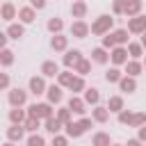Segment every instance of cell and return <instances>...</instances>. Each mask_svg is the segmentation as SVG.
Instances as JSON below:
<instances>
[{"instance_id": "1", "label": "cell", "mask_w": 146, "mask_h": 146, "mask_svg": "<svg viewBox=\"0 0 146 146\" xmlns=\"http://www.w3.org/2000/svg\"><path fill=\"white\" fill-rule=\"evenodd\" d=\"M112 25H114V18H112L110 14H103V16H98V18L91 23L89 32H91V34H107V32L112 30Z\"/></svg>"}, {"instance_id": "2", "label": "cell", "mask_w": 146, "mask_h": 146, "mask_svg": "<svg viewBox=\"0 0 146 146\" xmlns=\"http://www.w3.org/2000/svg\"><path fill=\"white\" fill-rule=\"evenodd\" d=\"M27 114L46 121L48 116H52V107H50V103H34V105H30V107H27Z\"/></svg>"}, {"instance_id": "3", "label": "cell", "mask_w": 146, "mask_h": 146, "mask_svg": "<svg viewBox=\"0 0 146 146\" xmlns=\"http://www.w3.org/2000/svg\"><path fill=\"white\" fill-rule=\"evenodd\" d=\"M128 32H132V34H141V32H146V16L144 14H137V16H130L128 18V27H125Z\"/></svg>"}, {"instance_id": "4", "label": "cell", "mask_w": 146, "mask_h": 146, "mask_svg": "<svg viewBox=\"0 0 146 146\" xmlns=\"http://www.w3.org/2000/svg\"><path fill=\"white\" fill-rule=\"evenodd\" d=\"M110 59H112L114 66H123V64L128 62V50H125V46H114V48L110 50Z\"/></svg>"}, {"instance_id": "5", "label": "cell", "mask_w": 146, "mask_h": 146, "mask_svg": "<svg viewBox=\"0 0 146 146\" xmlns=\"http://www.w3.org/2000/svg\"><path fill=\"white\" fill-rule=\"evenodd\" d=\"M71 34L78 36V39H84V36H89V25H87L82 18H78V21H73V25H71Z\"/></svg>"}, {"instance_id": "6", "label": "cell", "mask_w": 146, "mask_h": 146, "mask_svg": "<svg viewBox=\"0 0 146 146\" xmlns=\"http://www.w3.org/2000/svg\"><path fill=\"white\" fill-rule=\"evenodd\" d=\"M25 100H27V94L23 89H11L9 91V105L11 107H21V105H25Z\"/></svg>"}, {"instance_id": "7", "label": "cell", "mask_w": 146, "mask_h": 146, "mask_svg": "<svg viewBox=\"0 0 146 146\" xmlns=\"http://www.w3.org/2000/svg\"><path fill=\"white\" fill-rule=\"evenodd\" d=\"M18 18H21L23 25H30V23H34V18H36V9H34V7H21V9H18Z\"/></svg>"}, {"instance_id": "8", "label": "cell", "mask_w": 146, "mask_h": 146, "mask_svg": "<svg viewBox=\"0 0 146 146\" xmlns=\"http://www.w3.org/2000/svg\"><path fill=\"white\" fill-rule=\"evenodd\" d=\"M82 59V52L78 50V48H73V50H66V55H64V66L66 68H75V64Z\"/></svg>"}, {"instance_id": "9", "label": "cell", "mask_w": 146, "mask_h": 146, "mask_svg": "<svg viewBox=\"0 0 146 146\" xmlns=\"http://www.w3.org/2000/svg\"><path fill=\"white\" fill-rule=\"evenodd\" d=\"M66 107H68V110H71L73 114H80V116H82V114L87 112V110H84V107H87V103H84L82 98H78V96H71V98H68V105H66Z\"/></svg>"}, {"instance_id": "10", "label": "cell", "mask_w": 146, "mask_h": 146, "mask_svg": "<svg viewBox=\"0 0 146 146\" xmlns=\"http://www.w3.org/2000/svg\"><path fill=\"white\" fill-rule=\"evenodd\" d=\"M107 119H110V110H107V107H100V105H94V110H91V121L105 123Z\"/></svg>"}, {"instance_id": "11", "label": "cell", "mask_w": 146, "mask_h": 146, "mask_svg": "<svg viewBox=\"0 0 146 146\" xmlns=\"http://www.w3.org/2000/svg\"><path fill=\"white\" fill-rule=\"evenodd\" d=\"M119 89H121V91H125V94H132V91L137 89L135 78H132V75H121V80H119Z\"/></svg>"}, {"instance_id": "12", "label": "cell", "mask_w": 146, "mask_h": 146, "mask_svg": "<svg viewBox=\"0 0 146 146\" xmlns=\"http://www.w3.org/2000/svg\"><path fill=\"white\" fill-rule=\"evenodd\" d=\"M23 132H25L23 123H11V128H7V137H9V141H21V139H23Z\"/></svg>"}, {"instance_id": "13", "label": "cell", "mask_w": 146, "mask_h": 146, "mask_svg": "<svg viewBox=\"0 0 146 146\" xmlns=\"http://www.w3.org/2000/svg\"><path fill=\"white\" fill-rule=\"evenodd\" d=\"M23 34H25V27H23V23H9V27H7V36H9V39L18 41Z\"/></svg>"}, {"instance_id": "14", "label": "cell", "mask_w": 146, "mask_h": 146, "mask_svg": "<svg viewBox=\"0 0 146 146\" xmlns=\"http://www.w3.org/2000/svg\"><path fill=\"white\" fill-rule=\"evenodd\" d=\"M91 62H96V64H107L110 62V52L100 46V48H94L91 50Z\"/></svg>"}, {"instance_id": "15", "label": "cell", "mask_w": 146, "mask_h": 146, "mask_svg": "<svg viewBox=\"0 0 146 146\" xmlns=\"http://www.w3.org/2000/svg\"><path fill=\"white\" fill-rule=\"evenodd\" d=\"M46 96H48V103H50V105H52V103H59V100H62V87H59V84L46 87Z\"/></svg>"}, {"instance_id": "16", "label": "cell", "mask_w": 146, "mask_h": 146, "mask_svg": "<svg viewBox=\"0 0 146 146\" xmlns=\"http://www.w3.org/2000/svg\"><path fill=\"white\" fill-rule=\"evenodd\" d=\"M87 105H98V100H100V94H98V89L96 87H84V98H82Z\"/></svg>"}, {"instance_id": "17", "label": "cell", "mask_w": 146, "mask_h": 146, "mask_svg": "<svg viewBox=\"0 0 146 146\" xmlns=\"http://www.w3.org/2000/svg\"><path fill=\"white\" fill-rule=\"evenodd\" d=\"M66 46H68V36H64V34H55L52 39H50V48L52 50H66Z\"/></svg>"}, {"instance_id": "18", "label": "cell", "mask_w": 146, "mask_h": 146, "mask_svg": "<svg viewBox=\"0 0 146 146\" xmlns=\"http://www.w3.org/2000/svg\"><path fill=\"white\" fill-rule=\"evenodd\" d=\"M41 73H43L46 78H55V75L59 73V66H57V62H52V59L43 62V64H41Z\"/></svg>"}, {"instance_id": "19", "label": "cell", "mask_w": 146, "mask_h": 146, "mask_svg": "<svg viewBox=\"0 0 146 146\" xmlns=\"http://www.w3.org/2000/svg\"><path fill=\"white\" fill-rule=\"evenodd\" d=\"M30 91L34 94V96H39V94H46V82H43V78H30Z\"/></svg>"}, {"instance_id": "20", "label": "cell", "mask_w": 146, "mask_h": 146, "mask_svg": "<svg viewBox=\"0 0 146 146\" xmlns=\"http://www.w3.org/2000/svg\"><path fill=\"white\" fill-rule=\"evenodd\" d=\"M62 125H64V123H62V121H57V116L52 114V116H48V119H46V125H43V128H46V132L57 135V132L62 130Z\"/></svg>"}, {"instance_id": "21", "label": "cell", "mask_w": 146, "mask_h": 146, "mask_svg": "<svg viewBox=\"0 0 146 146\" xmlns=\"http://www.w3.org/2000/svg\"><path fill=\"white\" fill-rule=\"evenodd\" d=\"M71 14H73V18H84V14H87V2H84V0H75V2L71 5Z\"/></svg>"}, {"instance_id": "22", "label": "cell", "mask_w": 146, "mask_h": 146, "mask_svg": "<svg viewBox=\"0 0 146 146\" xmlns=\"http://www.w3.org/2000/svg\"><path fill=\"white\" fill-rule=\"evenodd\" d=\"M64 128H66V137H80V135H84V130L80 128V123L78 121H68V123H64Z\"/></svg>"}, {"instance_id": "23", "label": "cell", "mask_w": 146, "mask_h": 146, "mask_svg": "<svg viewBox=\"0 0 146 146\" xmlns=\"http://www.w3.org/2000/svg\"><path fill=\"white\" fill-rule=\"evenodd\" d=\"M16 7L11 5V2H5L2 7H0V18H5V21H14L16 18Z\"/></svg>"}, {"instance_id": "24", "label": "cell", "mask_w": 146, "mask_h": 146, "mask_svg": "<svg viewBox=\"0 0 146 146\" xmlns=\"http://www.w3.org/2000/svg\"><path fill=\"white\" fill-rule=\"evenodd\" d=\"M141 11V0H125V16L130 18V16H137Z\"/></svg>"}, {"instance_id": "25", "label": "cell", "mask_w": 146, "mask_h": 146, "mask_svg": "<svg viewBox=\"0 0 146 146\" xmlns=\"http://www.w3.org/2000/svg\"><path fill=\"white\" fill-rule=\"evenodd\" d=\"M123 66H125V73H128V75H132V78H135V75H139V73H141V68H144V66H141V62H137V59H128Z\"/></svg>"}, {"instance_id": "26", "label": "cell", "mask_w": 146, "mask_h": 146, "mask_svg": "<svg viewBox=\"0 0 146 146\" xmlns=\"http://www.w3.org/2000/svg\"><path fill=\"white\" fill-rule=\"evenodd\" d=\"M128 55L132 57V59H139L141 55H144V48H141V43H137V41H128Z\"/></svg>"}, {"instance_id": "27", "label": "cell", "mask_w": 146, "mask_h": 146, "mask_svg": "<svg viewBox=\"0 0 146 146\" xmlns=\"http://www.w3.org/2000/svg\"><path fill=\"white\" fill-rule=\"evenodd\" d=\"M73 78H75V75H73L71 68H68V71H62V73H57V84H59V87H68V84L73 82Z\"/></svg>"}, {"instance_id": "28", "label": "cell", "mask_w": 146, "mask_h": 146, "mask_svg": "<svg viewBox=\"0 0 146 146\" xmlns=\"http://www.w3.org/2000/svg\"><path fill=\"white\" fill-rule=\"evenodd\" d=\"M110 144H112V139L107 132H96L91 139V146H110Z\"/></svg>"}, {"instance_id": "29", "label": "cell", "mask_w": 146, "mask_h": 146, "mask_svg": "<svg viewBox=\"0 0 146 146\" xmlns=\"http://www.w3.org/2000/svg\"><path fill=\"white\" fill-rule=\"evenodd\" d=\"M48 30H50L52 34H59V32L64 30V21H62V18H57V16L48 18Z\"/></svg>"}, {"instance_id": "30", "label": "cell", "mask_w": 146, "mask_h": 146, "mask_svg": "<svg viewBox=\"0 0 146 146\" xmlns=\"http://www.w3.org/2000/svg\"><path fill=\"white\" fill-rule=\"evenodd\" d=\"M110 34L114 36L116 46H125V43H128V30H125V27H121V30H114V32H110Z\"/></svg>"}, {"instance_id": "31", "label": "cell", "mask_w": 146, "mask_h": 146, "mask_svg": "<svg viewBox=\"0 0 146 146\" xmlns=\"http://www.w3.org/2000/svg\"><path fill=\"white\" fill-rule=\"evenodd\" d=\"M89 71H91V62L84 59V57H82V59L75 64V68H73V73H78V75H87Z\"/></svg>"}, {"instance_id": "32", "label": "cell", "mask_w": 146, "mask_h": 146, "mask_svg": "<svg viewBox=\"0 0 146 146\" xmlns=\"http://www.w3.org/2000/svg\"><path fill=\"white\" fill-rule=\"evenodd\" d=\"M107 110H110V112H121V110H123V98H121V96H110Z\"/></svg>"}, {"instance_id": "33", "label": "cell", "mask_w": 146, "mask_h": 146, "mask_svg": "<svg viewBox=\"0 0 146 146\" xmlns=\"http://www.w3.org/2000/svg\"><path fill=\"white\" fill-rule=\"evenodd\" d=\"M39 125H41V119L30 116V114H27V119L23 121V128H25V130H30V132H36V130H39Z\"/></svg>"}, {"instance_id": "34", "label": "cell", "mask_w": 146, "mask_h": 146, "mask_svg": "<svg viewBox=\"0 0 146 146\" xmlns=\"http://www.w3.org/2000/svg\"><path fill=\"white\" fill-rule=\"evenodd\" d=\"M25 119H27V114H25L21 107H14V110L9 112V121H11V123H23Z\"/></svg>"}, {"instance_id": "35", "label": "cell", "mask_w": 146, "mask_h": 146, "mask_svg": "<svg viewBox=\"0 0 146 146\" xmlns=\"http://www.w3.org/2000/svg\"><path fill=\"white\" fill-rule=\"evenodd\" d=\"M9 64H14V52L9 48H2L0 50V66H9Z\"/></svg>"}, {"instance_id": "36", "label": "cell", "mask_w": 146, "mask_h": 146, "mask_svg": "<svg viewBox=\"0 0 146 146\" xmlns=\"http://www.w3.org/2000/svg\"><path fill=\"white\" fill-rule=\"evenodd\" d=\"M55 116H57V121H62V123H68V121H71V116H73V112H71L68 107H59Z\"/></svg>"}, {"instance_id": "37", "label": "cell", "mask_w": 146, "mask_h": 146, "mask_svg": "<svg viewBox=\"0 0 146 146\" xmlns=\"http://www.w3.org/2000/svg\"><path fill=\"white\" fill-rule=\"evenodd\" d=\"M144 123H146V112H135L130 125H132V128H139V125H144Z\"/></svg>"}, {"instance_id": "38", "label": "cell", "mask_w": 146, "mask_h": 146, "mask_svg": "<svg viewBox=\"0 0 146 146\" xmlns=\"http://www.w3.org/2000/svg\"><path fill=\"white\" fill-rule=\"evenodd\" d=\"M105 80H107V82H119V80H121V71H119L116 66H112V68L105 73Z\"/></svg>"}, {"instance_id": "39", "label": "cell", "mask_w": 146, "mask_h": 146, "mask_svg": "<svg viewBox=\"0 0 146 146\" xmlns=\"http://www.w3.org/2000/svg\"><path fill=\"white\" fill-rule=\"evenodd\" d=\"M68 89H71V91H84V80H82V75H75L73 82L68 84Z\"/></svg>"}, {"instance_id": "40", "label": "cell", "mask_w": 146, "mask_h": 146, "mask_svg": "<svg viewBox=\"0 0 146 146\" xmlns=\"http://www.w3.org/2000/svg\"><path fill=\"white\" fill-rule=\"evenodd\" d=\"M27 146H46V139H43L41 135H36V132H32V135L27 137Z\"/></svg>"}, {"instance_id": "41", "label": "cell", "mask_w": 146, "mask_h": 146, "mask_svg": "<svg viewBox=\"0 0 146 146\" xmlns=\"http://www.w3.org/2000/svg\"><path fill=\"white\" fill-rule=\"evenodd\" d=\"M114 46H116V41H114V36H112L110 32H107V34H103V48H105V50H112Z\"/></svg>"}, {"instance_id": "42", "label": "cell", "mask_w": 146, "mask_h": 146, "mask_svg": "<svg viewBox=\"0 0 146 146\" xmlns=\"http://www.w3.org/2000/svg\"><path fill=\"white\" fill-rule=\"evenodd\" d=\"M50 146H68V137H64V135H52V144Z\"/></svg>"}, {"instance_id": "43", "label": "cell", "mask_w": 146, "mask_h": 146, "mask_svg": "<svg viewBox=\"0 0 146 146\" xmlns=\"http://www.w3.org/2000/svg\"><path fill=\"white\" fill-rule=\"evenodd\" d=\"M130 121H132V112H125V110H121V112H119V123H123V125H130Z\"/></svg>"}, {"instance_id": "44", "label": "cell", "mask_w": 146, "mask_h": 146, "mask_svg": "<svg viewBox=\"0 0 146 146\" xmlns=\"http://www.w3.org/2000/svg\"><path fill=\"white\" fill-rule=\"evenodd\" d=\"M112 11L114 14H123L125 11V0H114L112 2Z\"/></svg>"}, {"instance_id": "45", "label": "cell", "mask_w": 146, "mask_h": 146, "mask_svg": "<svg viewBox=\"0 0 146 146\" xmlns=\"http://www.w3.org/2000/svg\"><path fill=\"white\" fill-rule=\"evenodd\" d=\"M7 87H9V75L0 73V89H7Z\"/></svg>"}, {"instance_id": "46", "label": "cell", "mask_w": 146, "mask_h": 146, "mask_svg": "<svg viewBox=\"0 0 146 146\" xmlns=\"http://www.w3.org/2000/svg\"><path fill=\"white\" fill-rule=\"evenodd\" d=\"M78 123H80V128H82V130H84V132H87V130H89V128H91V119H80V121H78Z\"/></svg>"}, {"instance_id": "47", "label": "cell", "mask_w": 146, "mask_h": 146, "mask_svg": "<svg viewBox=\"0 0 146 146\" xmlns=\"http://www.w3.org/2000/svg\"><path fill=\"white\" fill-rule=\"evenodd\" d=\"M30 7H34V9H43V7H46V0H30Z\"/></svg>"}, {"instance_id": "48", "label": "cell", "mask_w": 146, "mask_h": 146, "mask_svg": "<svg viewBox=\"0 0 146 146\" xmlns=\"http://www.w3.org/2000/svg\"><path fill=\"white\" fill-rule=\"evenodd\" d=\"M137 139H139V141H146V123L139 125V135H137Z\"/></svg>"}, {"instance_id": "49", "label": "cell", "mask_w": 146, "mask_h": 146, "mask_svg": "<svg viewBox=\"0 0 146 146\" xmlns=\"http://www.w3.org/2000/svg\"><path fill=\"white\" fill-rule=\"evenodd\" d=\"M7 39H9V36H7V32H0V50L7 46Z\"/></svg>"}, {"instance_id": "50", "label": "cell", "mask_w": 146, "mask_h": 146, "mask_svg": "<svg viewBox=\"0 0 146 146\" xmlns=\"http://www.w3.org/2000/svg\"><path fill=\"white\" fill-rule=\"evenodd\" d=\"M125 146H141V141H139V139H128Z\"/></svg>"}, {"instance_id": "51", "label": "cell", "mask_w": 146, "mask_h": 146, "mask_svg": "<svg viewBox=\"0 0 146 146\" xmlns=\"http://www.w3.org/2000/svg\"><path fill=\"white\" fill-rule=\"evenodd\" d=\"M139 43H141V48H146V32H141V41Z\"/></svg>"}, {"instance_id": "52", "label": "cell", "mask_w": 146, "mask_h": 146, "mask_svg": "<svg viewBox=\"0 0 146 146\" xmlns=\"http://www.w3.org/2000/svg\"><path fill=\"white\" fill-rule=\"evenodd\" d=\"M2 146H14V141H7V144H2Z\"/></svg>"}, {"instance_id": "53", "label": "cell", "mask_w": 146, "mask_h": 146, "mask_svg": "<svg viewBox=\"0 0 146 146\" xmlns=\"http://www.w3.org/2000/svg\"><path fill=\"white\" fill-rule=\"evenodd\" d=\"M141 66H144V68H146V59H144V64H141Z\"/></svg>"}, {"instance_id": "54", "label": "cell", "mask_w": 146, "mask_h": 146, "mask_svg": "<svg viewBox=\"0 0 146 146\" xmlns=\"http://www.w3.org/2000/svg\"><path fill=\"white\" fill-rule=\"evenodd\" d=\"M110 146H119V144H110Z\"/></svg>"}]
</instances>
